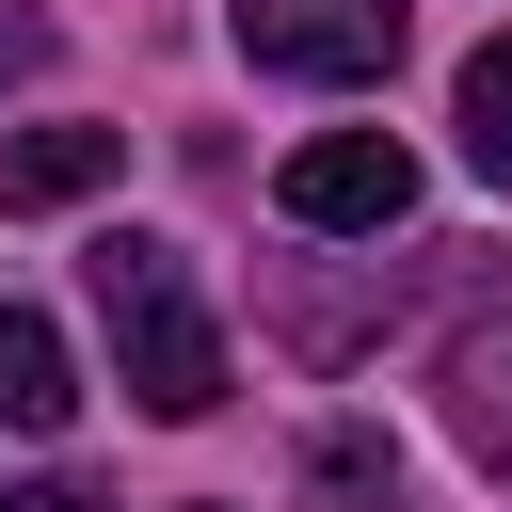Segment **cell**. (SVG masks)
I'll use <instances>...</instances> for the list:
<instances>
[{
  "instance_id": "obj_8",
  "label": "cell",
  "mask_w": 512,
  "mask_h": 512,
  "mask_svg": "<svg viewBox=\"0 0 512 512\" xmlns=\"http://www.w3.org/2000/svg\"><path fill=\"white\" fill-rule=\"evenodd\" d=\"M304 480H320V496H384L400 464H384V432H320V448H304Z\"/></svg>"
},
{
  "instance_id": "obj_9",
  "label": "cell",
  "mask_w": 512,
  "mask_h": 512,
  "mask_svg": "<svg viewBox=\"0 0 512 512\" xmlns=\"http://www.w3.org/2000/svg\"><path fill=\"white\" fill-rule=\"evenodd\" d=\"M32 64H48V16H32V0H0V96H16Z\"/></svg>"
},
{
  "instance_id": "obj_2",
  "label": "cell",
  "mask_w": 512,
  "mask_h": 512,
  "mask_svg": "<svg viewBox=\"0 0 512 512\" xmlns=\"http://www.w3.org/2000/svg\"><path fill=\"white\" fill-rule=\"evenodd\" d=\"M272 192H288L304 240H384V224L416 208V144H400V128H320Z\"/></svg>"
},
{
  "instance_id": "obj_10",
  "label": "cell",
  "mask_w": 512,
  "mask_h": 512,
  "mask_svg": "<svg viewBox=\"0 0 512 512\" xmlns=\"http://www.w3.org/2000/svg\"><path fill=\"white\" fill-rule=\"evenodd\" d=\"M0 512H96V480H16Z\"/></svg>"
},
{
  "instance_id": "obj_6",
  "label": "cell",
  "mask_w": 512,
  "mask_h": 512,
  "mask_svg": "<svg viewBox=\"0 0 512 512\" xmlns=\"http://www.w3.org/2000/svg\"><path fill=\"white\" fill-rule=\"evenodd\" d=\"M448 432H464V448L512 480V320H480V336L448 352Z\"/></svg>"
},
{
  "instance_id": "obj_1",
  "label": "cell",
  "mask_w": 512,
  "mask_h": 512,
  "mask_svg": "<svg viewBox=\"0 0 512 512\" xmlns=\"http://www.w3.org/2000/svg\"><path fill=\"white\" fill-rule=\"evenodd\" d=\"M80 288H96V320H112V368H128V400L144 416H208L224 400V336H208V304H192V256L176 240H96L80 256Z\"/></svg>"
},
{
  "instance_id": "obj_3",
  "label": "cell",
  "mask_w": 512,
  "mask_h": 512,
  "mask_svg": "<svg viewBox=\"0 0 512 512\" xmlns=\"http://www.w3.org/2000/svg\"><path fill=\"white\" fill-rule=\"evenodd\" d=\"M224 32L272 80H384L400 64V0H224Z\"/></svg>"
},
{
  "instance_id": "obj_7",
  "label": "cell",
  "mask_w": 512,
  "mask_h": 512,
  "mask_svg": "<svg viewBox=\"0 0 512 512\" xmlns=\"http://www.w3.org/2000/svg\"><path fill=\"white\" fill-rule=\"evenodd\" d=\"M464 176H496V192H512V32H496V48H464Z\"/></svg>"
},
{
  "instance_id": "obj_4",
  "label": "cell",
  "mask_w": 512,
  "mask_h": 512,
  "mask_svg": "<svg viewBox=\"0 0 512 512\" xmlns=\"http://www.w3.org/2000/svg\"><path fill=\"white\" fill-rule=\"evenodd\" d=\"M128 176V128H16L0 144V208H80Z\"/></svg>"
},
{
  "instance_id": "obj_5",
  "label": "cell",
  "mask_w": 512,
  "mask_h": 512,
  "mask_svg": "<svg viewBox=\"0 0 512 512\" xmlns=\"http://www.w3.org/2000/svg\"><path fill=\"white\" fill-rule=\"evenodd\" d=\"M64 416H80L64 320H48V304H0V432H64Z\"/></svg>"
}]
</instances>
